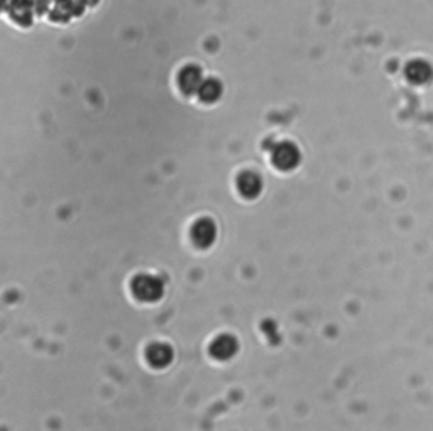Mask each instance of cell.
<instances>
[{"mask_svg": "<svg viewBox=\"0 0 433 431\" xmlns=\"http://www.w3.org/2000/svg\"><path fill=\"white\" fill-rule=\"evenodd\" d=\"M130 290L139 301L154 303L165 294V283L161 277L152 276V274H139L134 277Z\"/></svg>", "mask_w": 433, "mask_h": 431, "instance_id": "cell-1", "label": "cell"}, {"mask_svg": "<svg viewBox=\"0 0 433 431\" xmlns=\"http://www.w3.org/2000/svg\"><path fill=\"white\" fill-rule=\"evenodd\" d=\"M300 149L291 142H281L272 151V164L279 171H291L300 164Z\"/></svg>", "mask_w": 433, "mask_h": 431, "instance_id": "cell-2", "label": "cell"}, {"mask_svg": "<svg viewBox=\"0 0 433 431\" xmlns=\"http://www.w3.org/2000/svg\"><path fill=\"white\" fill-rule=\"evenodd\" d=\"M191 242L195 244L198 249H207L212 246L217 239V227L210 218H200L191 225L190 230Z\"/></svg>", "mask_w": 433, "mask_h": 431, "instance_id": "cell-3", "label": "cell"}, {"mask_svg": "<svg viewBox=\"0 0 433 431\" xmlns=\"http://www.w3.org/2000/svg\"><path fill=\"white\" fill-rule=\"evenodd\" d=\"M235 185H237V191L241 193V196L247 200L257 198L261 191H263V180L254 171H244V173L239 174Z\"/></svg>", "mask_w": 433, "mask_h": 431, "instance_id": "cell-4", "label": "cell"}, {"mask_svg": "<svg viewBox=\"0 0 433 431\" xmlns=\"http://www.w3.org/2000/svg\"><path fill=\"white\" fill-rule=\"evenodd\" d=\"M239 343L232 335H218V337L210 343V356L217 360H229L237 353Z\"/></svg>", "mask_w": 433, "mask_h": 431, "instance_id": "cell-5", "label": "cell"}, {"mask_svg": "<svg viewBox=\"0 0 433 431\" xmlns=\"http://www.w3.org/2000/svg\"><path fill=\"white\" fill-rule=\"evenodd\" d=\"M148 362L154 369H165L173 362V349L168 343H152L148 349Z\"/></svg>", "mask_w": 433, "mask_h": 431, "instance_id": "cell-6", "label": "cell"}, {"mask_svg": "<svg viewBox=\"0 0 433 431\" xmlns=\"http://www.w3.org/2000/svg\"><path fill=\"white\" fill-rule=\"evenodd\" d=\"M198 80H200L198 71H193V69H190V71H187L183 76H181V86H183L187 91H191V90H195L196 85H198Z\"/></svg>", "mask_w": 433, "mask_h": 431, "instance_id": "cell-7", "label": "cell"}, {"mask_svg": "<svg viewBox=\"0 0 433 431\" xmlns=\"http://www.w3.org/2000/svg\"><path fill=\"white\" fill-rule=\"evenodd\" d=\"M202 95L205 100H215V98H218V89H217V83H207L205 86H203L202 90Z\"/></svg>", "mask_w": 433, "mask_h": 431, "instance_id": "cell-8", "label": "cell"}]
</instances>
